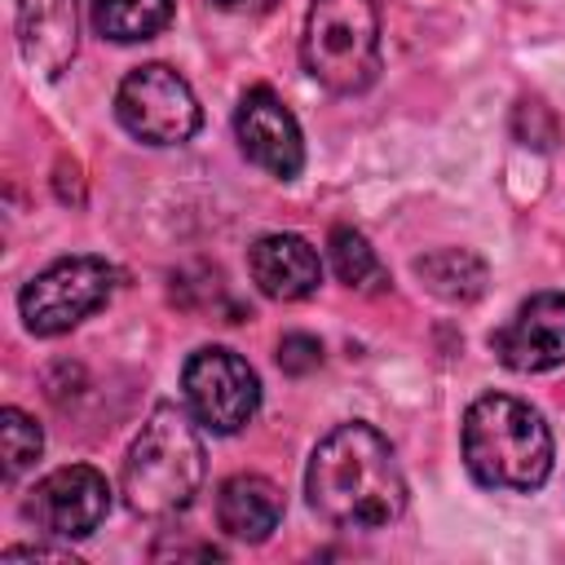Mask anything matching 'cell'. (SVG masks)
<instances>
[{
  "label": "cell",
  "instance_id": "cell-9",
  "mask_svg": "<svg viewBox=\"0 0 565 565\" xmlns=\"http://www.w3.org/2000/svg\"><path fill=\"white\" fill-rule=\"evenodd\" d=\"M234 137L243 146V154L265 168L269 177H282L291 181L300 168H305V137H300V124L296 115L282 106V97L265 84L247 88L238 97V110H234Z\"/></svg>",
  "mask_w": 565,
  "mask_h": 565
},
{
  "label": "cell",
  "instance_id": "cell-17",
  "mask_svg": "<svg viewBox=\"0 0 565 565\" xmlns=\"http://www.w3.org/2000/svg\"><path fill=\"white\" fill-rule=\"evenodd\" d=\"M44 450V433L40 424L18 411V406H4L0 411V455H4V481H18Z\"/></svg>",
  "mask_w": 565,
  "mask_h": 565
},
{
  "label": "cell",
  "instance_id": "cell-11",
  "mask_svg": "<svg viewBox=\"0 0 565 565\" xmlns=\"http://www.w3.org/2000/svg\"><path fill=\"white\" fill-rule=\"evenodd\" d=\"M13 31L22 62L57 79L79 49V0H13Z\"/></svg>",
  "mask_w": 565,
  "mask_h": 565
},
{
  "label": "cell",
  "instance_id": "cell-3",
  "mask_svg": "<svg viewBox=\"0 0 565 565\" xmlns=\"http://www.w3.org/2000/svg\"><path fill=\"white\" fill-rule=\"evenodd\" d=\"M194 424L199 419L172 402H159L146 415L119 472L124 503L137 516H172L194 503L203 486V441Z\"/></svg>",
  "mask_w": 565,
  "mask_h": 565
},
{
  "label": "cell",
  "instance_id": "cell-5",
  "mask_svg": "<svg viewBox=\"0 0 565 565\" xmlns=\"http://www.w3.org/2000/svg\"><path fill=\"white\" fill-rule=\"evenodd\" d=\"M115 291V265L102 256H62L49 269H40L22 296V322L31 335H62L79 327L88 313H97Z\"/></svg>",
  "mask_w": 565,
  "mask_h": 565
},
{
  "label": "cell",
  "instance_id": "cell-20",
  "mask_svg": "<svg viewBox=\"0 0 565 565\" xmlns=\"http://www.w3.org/2000/svg\"><path fill=\"white\" fill-rule=\"evenodd\" d=\"M216 9H225V13H265V9H274L278 0H212Z\"/></svg>",
  "mask_w": 565,
  "mask_h": 565
},
{
  "label": "cell",
  "instance_id": "cell-2",
  "mask_svg": "<svg viewBox=\"0 0 565 565\" xmlns=\"http://www.w3.org/2000/svg\"><path fill=\"white\" fill-rule=\"evenodd\" d=\"M463 463L477 486L530 494L552 477V428L508 393H481L463 415Z\"/></svg>",
  "mask_w": 565,
  "mask_h": 565
},
{
  "label": "cell",
  "instance_id": "cell-6",
  "mask_svg": "<svg viewBox=\"0 0 565 565\" xmlns=\"http://www.w3.org/2000/svg\"><path fill=\"white\" fill-rule=\"evenodd\" d=\"M115 119L146 146H181L199 132L203 110L194 88L163 62H146L124 75L115 93Z\"/></svg>",
  "mask_w": 565,
  "mask_h": 565
},
{
  "label": "cell",
  "instance_id": "cell-16",
  "mask_svg": "<svg viewBox=\"0 0 565 565\" xmlns=\"http://www.w3.org/2000/svg\"><path fill=\"white\" fill-rule=\"evenodd\" d=\"M327 247H331V269H335V278L344 287H353V291H380L388 282V274H384L375 247L366 243V234H358L349 225H335L331 238H327Z\"/></svg>",
  "mask_w": 565,
  "mask_h": 565
},
{
  "label": "cell",
  "instance_id": "cell-15",
  "mask_svg": "<svg viewBox=\"0 0 565 565\" xmlns=\"http://www.w3.org/2000/svg\"><path fill=\"white\" fill-rule=\"evenodd\" d=\"M93 31L115 44L154 40L172 22V0H88Z\"/></svg>",
  "mask_w": 565,
  "mask_h": 565
},
{
  "label": "cell",
  "instance_id": "cell-1",
  "mask_svg": "<svg viewBox=\"0 0 565 565\" xmlns=\"http://www.w3.org/2000/svg\"><path fill=\"white\" fill-rule=\"evenodd\" d=\"M309 508L335 530H380L406 508V477L388 437L362 419L335 424L305 468Z\"/></svg>",
  "mask_w": 565,
  "mask_h": 565
},
{
  "label": "cell",
  "instance_id": "cell-12",
  "mask_svg": "<svg viewBox=\"0 0 565 565\" xmlns=\"http://www.w3.org/2000/svg\"><path fill=\"white\" fill-rule=\"evenodd\" d=\"M247 274L269 300H309L322 282V260L318 247L300 234H260L247 247Z\"/></svg>",
  "mask_w": 565,
  "mask_h": 565
},
{
  "label": "cell",
  "instance_id": "cell-4",
  "mask_svg": "<svg viewBox=\"0 0 565 565\" xmlns=\"http://www.w3.org/2000/svg\"><path fill=\"white\" fill-rule=\"evenodd\" d=\"M305 71L331 93H366L380 75L375 0H309L300 35Z\"/></svg>",
  "mask_w": 565,
  "mask_h": 565
},
{
  "label": "cell",
  "instance_id": "cell-14",
  "mask_svg": "<svg viewBox=\"0 0 565 565\" xmlns=\"http://www.w3.org/2000/svg\"><path fill=\"white\" fill-rule=\"evenodd\" d=\"M415 274H419V282H424L433 296H441V300H450V305L477 300V296L486 291V282H490L486 260H481L477 252H468V247H437V252H424V256L415 260Z\"/></svg>",
  "mask_w": 565,
  "mask_h": 565
},
{
  "label": "cell",
  "instance_id": "cell-19",
  "mask_svg": "<svg viewBox=\"0 0 565 565\" xmlns=\"http://www.w3.org/2000/svg\"><path fill=\"white\" fill-rule=\"evenodd\" d=\"M4 561H75V556H71V552H57V547L35 543V547H4Z\"/></svg>",
  "mask_w": 565,
  "mask_h": 565
},
{
  "label": "cell",
  "instance_id": "cell-10",
  "mask_svg": "<svg viewBox=\"0 0 565 565\" xmlns=\"http://www.w3.org/2000/svg\"><path fill=\"white\" fill-rule=\"evenodd\" d=\"M494 358L508 371L539 375L565 362V291H539L490 335Z\"/></svg>",
  "mask_w": 565,
  "mask_h": 565
},
{
  "label": "cell",
  "instance_id": "cell-8",
  "mask_svg": "<svg viewBox=\"0 0 565 565\" xmlns=\"http://www.w3.org/2000/svg\"><path fill=\"white\" fill-rule=\"evenodd\" d=\"M22 512L53 539H88L110 512V486L93 463H66L35 481Z\"/></svg>",
  "mask_w": 565,
  "mask_h": 565
},
{
  "label": "cell",
  "instance_id": "cell-18",
  "mask_svg": "<svg viewBox=\"0 0 565 565\" xmlns=\"http://www.w3.org/2000/svg\"><path fill=\"white\" fill-rule=\"evenodd\" d=\"M318 362H322V344L313 335L291 331V335L278 340V366L287 375H309V371H318Z\"/></svg>",
  "mask_w": 565,
  "mask_h": 565
},
{
  "label": "cell",
  "instance_id": "cell-13",
  "mask_svg": "<svg viewBox=\"0 0 565 565\" xmlns=\"http://www.w3.org/2000/svg\"><path fill=\"white\" fill-rule=\"evenodd\" d=\"M282 521V490L260 472H238L216 490V525L238 543H265Z\"/></svg>",
  "mask_w": 565,
  "mask_h": 565
},
{
  "label": "cell",
  "instance_id": "cell-7",
  "mask_svg": "<svg viewBox=\"0 0 565 565\" xmlns=\"http://www.w3.org/2000/svg\"><path fill=\"white\" fill-rule=\"evenodd\" d=\"M181 388H185V406L199 419V428L221 433V437L247 428L260 411L256 371L247 366V358H238L225 344L194 349L185 371H181Z\"/></svg>",
  "mask_w": 565,
  "mask_h": 565
}]
</instances>
